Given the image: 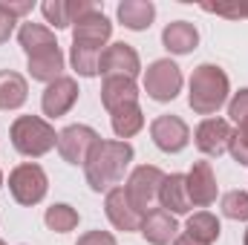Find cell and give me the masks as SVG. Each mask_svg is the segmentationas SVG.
Here are the masks:
<instances>
[{"instance_id": "6da1fadb", "label": "cell", "mask_w": 248, "mask_h": 245, "mask_svg": "<svg viewBox=\"0 0 248 245\" xmlns=\"http://www.w3.org/2000/svg\"><path fill=\"white\" fill-rule=\"evenodd\" d=\"M136 150L130 141H122V138H101L87 165H84V176H87V184L95 190V193H107L113 187H119L124 182V173L130 170V162H133Z\"/></svg>"}, {"instance_id": "7a4b0ae2", "label": "cell", "mask_w": 248, "mask_h": 245, "mask_svg": "<svg viewBox=\"0 0 248 245\" xmlns=\"http://www.w3.org/2000/svg\"><path fill=\"white\" fill-rule=\"evenodd\" d=\"M228 92H231V81H228V75H225L222 66H217V63H199L190 72L187 104H190V110L196 116L211 119L228 101Z\"/></svg>"}, {"instance_id": "3957f363", "label": "cell", "mask_w": 248, "mask_h": 245, "mask_svg": "<svg viewBox=\"0 0 248 245\" xmlns=\"http://www.w3.org/2000/svg\"><path fill=\"white\" fill-rule=\"evenodd\" d=\"M9 138H12V147L26 159H41L58 147L55 127L41 116H17L9 127Z\"/></svg>"}, {"instance_id": "277c9868", "label": "cell", "mask_w": 248, "mask_h": 245, "mask_svg": "<svg viewBox=\"0 0 248 245\" xmlns=\"http://www.w3.org/2000/svg\"><path fill=\"white\" fill-rule=\"evenodd\" d=\"M165 182V173L156 165H139L130 170L127 182H124V193L133 202V208L144 216L147 211L159 208V190Z\"/></svg>"}, {"instance_id": "5b68a950", "label": "cell", "mask_w": 248, "mask_h": 245, "mask_svg": "<svg viewBox=\"0 0 248 245\" xmlns=\"http://www.w3.org/2000/svg\"><path fill=\"white\" fill-rule=\"evenodd\" d=\"M46 190H49L46 170H44L41 165H35V162H23V165H17V168L9 173V193H12V199H15L17 205L32 208V205L44 202Z\"/></svg>"}, {"instance_id": "8992f818", "label": "cell", "mask_w": 248, "mask_h": 245, "mask_svg": "<svg viewBox=\"0 0 248 245\" xmlns=\"http://www.w3.org/2000/svg\"><path fill=\"white\" fill-rule=\"evenodd\" d=\"M182 84H185L182 69H179V63L170 61V58H159V61H153L144 69V92L153 101H159V104L173 101L182 92Z\"/></svg>"}, {"instance_id": "52a82bcc", "label": "cell", "mask_w": 248, "mask_h": 245, "mask_svg": "<svg viewBox=\"0 0 248 245\" xmlns=\"http://www.w3.org/2000/svg\"><path fill=\"white\" fill-rule=\"evenodd\" d=\"M98 141H101V136L90 124H69L58 133V153H61V159L66 165H75V168L81 165L84 168Z\"/></svg>"}, {"instance_id": "ba28073f", "label": "cell", "mask_w": 248, "mask_h": 245, "mask_svg": "<svg viewBox=\"0 0 248 245\" xmlns=\"http://www.w3.org/2000/svg\"><path fill=\"white\" fill-rule=\"evenodd\" d=\"M141 72V58L130 44H107L98 58V75L101 78H133Z\"/></svg>"}, {"instance_id": "9c48e42d", "label": "cell", "mask_w": 248, "mask_h": 245, "mask_svg": "<svg viewBox=\"0 0 248 245\" xmlns=\"http://www.w3.org/2000/svg\"><path fill=\"white\" fill-rule=\"evenodd\" d=\"M231 136H234V127H231L228 119L211 116V119H202L199 127L193 130V144L199 147V153H205L211 159H219L222 153H228Z\"/></svg>"}, {"instance_id": "30bf717a", "label": "cell", "mask_w": 248, "mask_h": 245, "mask_svg": "<svg viewBox=\"0 0 248 245\" xmlns=\"http://www.w3.org/2000/svg\"><path fill=\"white\" fill-rule=\"evenodd\" d=\"M150 138L162 153H182L190 141V127L179 116H156L150 122Z\"/></svg>"}, {"instance_id": "8fae6325", "label": "cell", "mask_w": 248, "mask_h": 245, "mask_svg": "<svg viewBox=\"0 0 248 245\" xmlns=\"http://www.w3.org/2000/svg\"><path fill=\"white\" fill-rule=\"evenodd\" d=\"M78 92H81V90H78V81L69 78V75H61L58 81L46 84V90H44V95H41V110H44V116H46V119H61V116H66V113L75 107Z\"/></svg>"}, {"instance_id": "7c38bea8", "label": "cell", "mask_w": 248, "mask_h": 245, "mask_svg": "<svg viewBox=\"0 0 248 245\" xmlns=\"http://www.w3.org/2000/svg\"><path fill=\"white\" fill-rule=\"evenodd\" d=\"M110 38H113V20L101 9L78 17L75 26H72V44H87V46L104 49Z\"/></svg>"}, {"instance_id": "4fadbf2b", "label": "cell", "mask_w": 248, "mask_h": 245, "mask_svg": "<svg viewBox=\"0 0 248 245\" xmlns=\"http://www.w3.org/2000/svg\"><path fill=\"white\" fill-rule=\"evenodd\" d=\"M104 214H107V219L113 222L116 231L133 234V231L141 228V214L133 208V202L127 199L122 184L113 187V190H107V196H104Z\"/></svg>"}, {"instance_id": "5bb4252c", "label": "cell", "mask_w": 248, "mask_h": 245, "mask_svg": "<svg viewBox=\"0 0 248 245\" xmlns=\"http://www.w3.org/2000/svg\"><path fill=\"white\" fill-rule=\"evenodd\" d=\"M98 6L93 0H44L41 3V12L49 23V29H72L78 17L95 12Z\"/></svg>"}, {"instance_id": "9a60e30c", "label": "cell", "mask_w": 248, "mask_h": 245, "mask_svg": "<svg viewBox=\"0 0 248 245\" xmlns=\"http://www.w3.org/2000/svg\"><path fill=\"white\" fill-rule=\"evenodd\" d=\"M187 176V196H190V205L196 208H208L217 202V176H214V168L211 162H193V168L185 173Z\"/></svg>"}, {"instance_id": "2e32d148", "label": "cell", "mask_w": 248, "mask_h": 245, "mask_svg": "<svg viewBox=\"0 0 248 245\" xmlns=\"http://www.w3.org/2000/svg\"><path fill=\"white\" fill-rule=\"evenodd\" d=\"M139 234L150 245H170L179 237V225H176V216L173 214H168L165 208H153V211H147L141 216Z\"/></svg>"}, {"instance_id": "e0dca14e", "label": "cell", "mask_w": 248, "mask_h": 245, "mask_svg": "<svg viewBox=\"0 0 248 245\" xmlns=\"http://www.w3.org/2000/svg\"><path fill=\"white\" fill-rule=\"evenodd\" d=\"M159 208H165L173 216L187 214L193 208L190 205V196H187V176L185 173H165V182H162V190H159Z\"/></svg>"}, {"instance_id": "ac0fdd59", "label": "cell", "mask_w": 248, "mask_h": 245, "mask_svg": "<svg viewBox=\"0 0 248 245\" xmlns=\"http://www.w3.org/2000/svg\"><path fill=\"white\" fill-rule=\"evenodd\" d=\"M17 44H20V49L26 52V58H35V55H41V52H49V49H55L58 46V41H55V32L46 26V23H20V29H17Z\"/></svg>"}, {"instance_id": "d6986e66", "label": "cell", "mask_w": 248, "mask_h": 245, "mask_svg": "<svg viewBox=\"0 0 248 245\" xmlns=\"http://www.w3.org/2000/svg\"><path fill=\"white\" fill-rule=\"evenodd\" d=\"M162 46L170 55H187L199 46V32L190 20H173L162 32Z\"/></svg>"}, {"instance_id": "ffe728a7", "label": "cell", "mask_w": 248, "mask_h": 245, "mask_svg": "<svg viewBox=\"0 0 248 245\" xmlns=\"http://www.w3.org/2000/svg\"><path fill=\"white\" fill-rule=\"evenodd\" d=\"M101 104L107 113L124 104H139V84L133 78H104L101 81Z\"/></svg>"}, {"instance_id": "44dd1931", "label": "cell", "mask_w": 248, "mask_h": 245, "mask_svg": "<svg viewBox=\"0 0 248 245\" xmlns=\"http://www.w3.org/2000/svg\"><path fill=\"white\" fill-rule=\"evenodd\" d=\"M63 66H66V58H63L61 46L49 49V52H41L35 58H26V69H29V78L32 81H41V84H52L63 75Z\"/></svg>"}, {"instance_id": "7402d4cb", "label": "cell", "mask_w": 248, "mask_h": 245, "mask_svg": "<svg viewBox=\"0 0 248 245\" xmlns=\"http://www.w3.org/2000/svg\"><path fill=\"white\" fill-rule=\"evenodd\" d=\"M29 98V84L15 69H0V110H20Z\"/></svg>"}, {"instance_id": "603a6c76", "label": "cell", "mask_w": 248, "mask_h": 245, "mask_svg": "<svg viewBox=\"0 0 248 245\" xmlns=\"http://www.w3.org/2000/svg\"><path fill=\"white\" fill-rule=\"evenodd\" d=\"M119 20L133 32H144L156 20V6L150 0H124L119 3Z\"/></svg>"}, {"instance_id": "cb8c5ba5", "label": "cell", "mask_w": 248, "mask_h": 245, "mask_svg": "<svg viewBox=\"0 0 248 245\" xmlns=\"http://www.w3.org/2000/svg\"><path fill=\"white\" fill-rule=\"evenodd\" d=\"M185 234L190 240H196L199 245H214L222 234V225L211 211H196L193 216H187Z\"/></svg>"}, {"instance_id": "d4e9b609", "label": "cell", "mask_w": 248, "mask_h": 245, "mask_svg": "<svg viewBox=\"0 0 248 245\" xmlns=\"http://www.w3.org/2000/svg\"><path fill=\"white\" fill-rule=\"evenodd\" d=\"M110 124H113V133L127 141V138H133L136 133H141V127H144V113H141V107L139 104H124L119 110H113L110 113Z\"/></svg>"}, {"instance_id": "484cf974", "label": "cell", "mask_w": 248, "mask_h": 245, "mask_svg": "<svg viewBox=\"0 0 248 245\" xmlns=\"http://www.w3.org/2000/svg\"><path fill=\"white\" fill-rule=\"evenodd\" d=\"M104 49L87 46V44H72L69 46V63L81 78H95L98 75V58Z\"/></svg>"}, {"instance_id": "4316f807", "label": "cell", "mask_w": 248, "mask_h": 245, "mask_svg": "<svg viewBox=\"0 0 248 245\" xmlns=\"http://www.w3.org/2000/svg\"><path fill=\"white\" fill-rule=\"evenodd\" d=\"M44 222H46V228L55 231V234H69V231L78 228V211H75L72 205H66V202H58V205L46 208Z\"/></svg>"}, {"instance_id": "83f0119b", "label": "cell", "mask_w": 248, "mask_h": 245, "mask_svg": "<svg viewBox=\"0 0 248 245\" xmlns=\"http://www.w3.org/2000/svg\"><path fill=\"white\" fill-rule=\"evenodd\" d=\"M222 216L234 219V222H248V193L246 190H228L219 202Z\"/></svg>"}, {"instance_id": "f1b7e54d", "label": "cell", "mask_w": 248, "mask_h": 245, "mask_svg": "<svg viewBox=\"0 0 248 245\" xmlns=\"http://www.w3.org/2000/svg\"><path fill=\"white\" fill-rule=\"evenodd\" d=\"M228 153H231V159L237 165L248 168V119H243L237 124V130L231 136V144H228Z\"/></svg>"}, {"instance_id": "f546056e", "label": "cell", "mask_w": 248, "mask_h": 245, "mask_svg": "<svg viewBox=\"0 0 248 245\" xmlns=\"http://www.w3.org/2000/svg\"><path fill=\"white\" fill-rule=\"evenodd\" d=\"M202 12H211L228 20H240V17H248V3H202Z\"/></svg>"}, {"instance_id": "4dcf8cb0", "label": "cell", "mask_w": 248, "mask_h": 245, "mask_svg": "<svg viewBox=\"0 0 248 245\" xmlns=\"http://www.w3.org/2000/svg\"><path fill=\"white\" fill-rule=\"evenodd\" d=\"M228 119L234 124L248 119V87H243L240 92H234V98L228 101Z\"/></svg>"}, {"instance_id": "1f68e13d", "label": "cell", "mask_w": 248, "mask_h": 245, "mask_svg": "<svg viewBox=\"0 0 248 245\" xmlns=\"http://www.w3.org/2000/svg\"><path fill=\"white\" fill-rule=\"evenodd\" d=\"M75 245H119V243L110 231H87L84 237H78Z\"/></svg>"}, {"instance_id": "d6a6232c", "label": "cell", "mask_w": 248, "mask_h": 245, "mask_svg": "<svg viewBox=\"0 0 248 245\" xmlns=\"http://www.w3.org/2000/svg\"><path fill=\"white\" fill-rule=\"evenodd\" d=\"M0 3H3V9H6L12 17H17V20H20L23 15H29L32 6H35L32 0H0Z\"/></svg>"}, {"instance_id": "836d02e7", "label": "cell", "mask_w": 248, "mask_h": 245, "mask_svg": "<svg viewBox=\"0 0 248 245\" xmlns=\"http://www.w3.org/2000/svg\"><path fill=\"white\" fill-rule=\"evenodd\" d=\"M15 23H17V17H12L6 9H3V3H0V46L12 38V32H15Z\"/></svg>"}, {"instance_id": "e575fe53", "label": "cell", "mask_w": 248, "mask_h": 245, "mask_svg": "<svg viewBox=\"0 0 248 245\" xmlns=\"http://www.w3.org/2000/svg\"><path fill=\"white\" fill-rule=\"evenodd\" d=\"M170 245H199V243H196V240H190L187 234H179V237H176V240H173Z\"/></svg>"}, {"instance_id": "d590c367", "label": "cell", "mask_w": 248, "mask_h": 245, "mask_svg": "<svg viewBox=\"0 0 248 245\" xmlns=\"http://www.w3.org/2000/svg\"><path fill=\"white\" fill-rule=\"evenodd\" d=\"M243 245H248V228H246V237H243Z\"/></svg>"}, {"instance_id": "8d00e7d4", "label": "cell", "mask_w": 248, "mask_h": 245, "mask_svg": "<svg viewBox=\"0 0 248 245\" xmlns=\"http://www.w3.org/2000/svg\"><path fill=\"white\" fill-rule=\"evenodd\" d=\"M0 187H3V170H0Z\"/></svg>"}, {"instance_id": "74e56055", "label": "cell", "mask_w": 248, "mask_h": 245, "mask_svg": "<svg viewBox=\"0 0 248 245\" xmlns=\"http://www.w3.org/2000/svg\"><path fill=\"white\" fill-rule=\"evenodd\" d=\"M0 245H6V243H3V240H0Z\"/></svg>"}]
</instances>
